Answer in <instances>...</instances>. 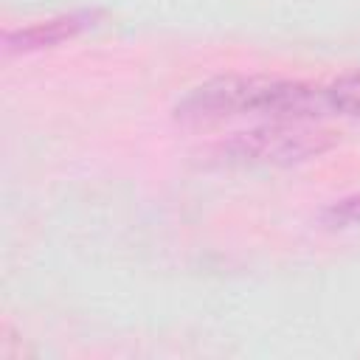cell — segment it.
<instances>
[{"label":"cell","instance_id":"obj_1","mask_svg":"<svg viewBox=\"0 0 360 360\" xmlns=\"http://www.w3.org/2000/svg\"><path fill=\"white\" fill-rule=\"evenodd\" d=\"M236 115H267L270 121H315L329 115L323 87L278 79L225 73L191 87L177 104L174 118L183 124H217Z\"/></svg>","mask_w":360,"mask_h":360},{"label":"cell","instance_id":"obj_2","mask_svg":"<svg viewBox=\"0 0 360 360\" xmlns=\"http://www.w3.org/2000/svg\"><path fill=\"white\" fill-rule=\"evenodd\" d=\"M335 146L329 129L315 127L312 121H270L248 132H236L225 152L231 160L256 163V166H295L312 160Z\"/></svg>","mask_w":360,"mask_h":360},{"label":"cell","instance_id":"obj_3","mask_svg":"<svg viewBox=\"0 0 360 360\" xmlns=\"http://www.w3.org/2000/svg\"><path fill=\"white\" fill-rule=\"evenodd\" d=\"M90 20L93 17L87 11H73V14L39 20L34 25L8 31L6 34V51L8 53H25V51H39V48H53V45L76 37L82 28H87Z\"/></svg>","mask_w":360,"mask_h":360},{"label":"cell","instance_id":"obj_4","mask_svg":"<svg viewBox=\"0 0 360 360\" xmlns=\"http://www.w3.org/2000/svg\"><path fill=\"white\" fill-rule=\"evenodd\" d=\"M323 96H326L329 112L360 121V70L343 73L335 82H329L323 87Z\"/></svg>","mask_w":360,"mask_h":360},{"label":"cell","instance_id":"obj_5","mask_svg":"<svg viewBox=\"0 0 360 360\" xmlns=\"http://www.w3.org/2000/svg\"><path fill=\"white\" fill-rule=\"evenodd\" d=\"M321 222L326 228H349V225H357L360 222V194H352V197H343V200L329 202L321 211Z\"/></svg>","mask_w":360,"mask_h":360}]
</instances>
